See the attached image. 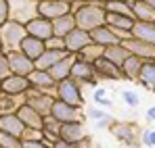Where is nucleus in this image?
Here are the masks:
<instances>
[{"mask_svg":"<svg viewBox=\"0 0 155 148\" xmlns=\"http://www.w3.org/2000/svg\"><path fill=\"white\" fill-rule=\"evenodd\" d=\"M71 13L76 17V27L88 33L107 23V11L103 2H71Z\"/></svg>","mask_w":155,"mask_h":148,"instance_id":"f257e3e1","label":"nucleus"},{"mask_svg":"<svg viewBox=\"0 0 155 148\" xmlns=\"http://www.w3.org/2000/svg\"><path fill=\"white\" fill-rule=\"evenodd\" d=\"M25 38H27L25 25L15 23V21H6V23L0 25V42H2V52L4 54L19 50Z\"/></svg>","mask_w":155,"mask_h":148,"instance_id":"f03ea898","label":"nucleus"},{"mask_svg":"<svg viewBox=\"0 0 155 148\" xmlns=\"http://www.w3.org/2000/svg\"><path fill=\"white\" fill-rule=\"evenodd\" d=\"M8 2V21L27 25L31 19L40 17L38 0H6Z\"/></svg>","mask_w":155,"mask_h":148,"instance_id":"7ed1b4c3","label":"nucleus"},{"mask_svg":"<svg viewBox=\"0 0 155 148\" xmlns=\"http://www.w3.org/2000/svg\"><path fill=\"white\" fill-rule=\"evenodd\" d=\"M109 131H111V136H113L120 144H124V146H128V148L143 146V142H140L143 129H140L136 123H130V121H115V123L109 127Z\"/></svg>","mask_w":155,"mask_h":148,"instance_id":"20e7f679","label":"nucleus"},{"mask_svg":"<svg viewBox=\"0 0 155 148\" xmlns=\"http://www.w3.org/2000/svg\"><path fill=\"white\" fill-rule=\"evenodd\" d=\"M54 98L65 102V104L80 106V109H84V104H86L82 86L78 83L76 79H71V77H67V79H63V81L57 83V88H54Z\"/></svg>","mask_w":155,"mask_h":148,"instance_id":"39448f33","label":"nucleus"},{"mask_svg":"<svg viewBox=\"0 0 155 148\" xmlns=\"http://www.w3.org/2000/svg\"><path fill=\"white\" fill-rule=\"evenodd\" d=\"M54 94H48V92H40V90H34L29 88L25 94V104L31 106L34 111H38L42 117H48L52 111V104H54Z\"/></svg>","mask_w":155,"mask_h":148,"instance_id":"423d86ee","label":"nucleus"},{"mask_svg":"<svg viewBox=\"0 0 155 148\" xmlns=\"http://www.w3.org/2000/svg\"><path fill=\"white\" fill-rule=\"evenodd\" d=\"M51 117L57 119L59 123H76V121H84V111L80 106H74V104H65L61 100H54L52 104V111H51Z\"/></svg>","mask_w":155,"mask_h":148,"instance_id":"0eeeda50","label":"nucleus"},{"mask_svg":"<svg viewBox=\"0 0 155 148\" xmlns=\"http://www.w3.org/2000/svg\"><path fill=\"white\" fill-rule=\"evenodd\" d=\"M71 79H76L78 83L84 88V86H97L99 77H97V71H94V65L92 63H86V61H80L76 56L74 61V67H71Z\"/></svg>","mask_w":155,"mask_h":148,"instance_id":"6e6552de","label":"nucleus"},{"mask_svg":"<svg viewBox=\"0 0 155 148\" xmlns=\"http://www.w3.org/2000/svg\"><path fill=\"white\" fill-rule=\"evenodd\" d=\"M38 11H40V17L54 21L59 17L71 13V0H46V2H40Z\"/></svg>","mask_w":155,"mask_h":148,"instance_id":"1a4fd4ad","label":"nucleus"},{"mask_svg":"<svg viewBox=\"0 0 155 148\" xmlns=\"http://www.w3.org/2000/svg\"><path fill=\"white\" fill-rule=\"evenodd\" d=\"M29 88H31L29 79H27V77H21V75H13L11 73L6 79L0 81V92L11 94V96H25Z\"/></svg>","mask_w":155,"mask_h":148,"instance_id":"9d476101","label":"nucleus"},{"mask_svg":"<svg viewBox=\"0 0 155 148\" xmlns=\"http://www.w3.org/2000/svg\"><path fill=\"white\" fill-rule=\"evenodd\" d=\"M6 56H8V65H11V73H13V75H21V77H27V75H29L31 71H34V69H36L34 61H31V58H27V56L23 54V52H21V50L8 52Z\"/></svg>","mask_w":155,"mask_h":148,"instance_id":"9b49d317","label":"nucleus"},{"mask_svg":"<svg viewBox=\"0 0 155 148\" xmlns=\"http://www.w3.org/2000/svg\"><path fill=\"white\" fill-rule=\"evenodd\" d=\"M122 44H124V48L128 50L132 56H138L143 61H155V46L153 44H147V42H143V40L134 38V36L128 38V40H124Z\"/></svg>","mask_w":155,"mask_h":148,"instance_id":"f8f14e48","label":"nucleus"},{"mask_svg":"<svg viewBox=\"0 0 155 148\" xmlns=\"http://www.w3.org/2000/svg\"><path fill=\"white\" fill-rule=\"evenodd\" d=\"M59 138H61V140H65V142H76V144L90 140V138H88V131H86L84 121L63 123V125H61V129H59Z\"/></svg>","mask_w":155,"mask_h":148,"instance_id":"ddd939ff","label":"nucleus"},{"mask_svg":"<svg viewBox=\"0 0 155 148\" xmlns=\"http://www.w3.org/2000/svg\"><path fill=\"white\" fill-rule=\"evenodd\" d=\"M92 65H94V71H97V77H99V79H109V81H120V79H124L122 67L115 65V63H111V61H107L105 56H101L99 61H94Z\"/></svg>","mask_w":155,"mask_h":148,"instance_id":"4468645a","label":"nucleus"},{"mask_svg":"<svg viewBox=\"0 0 155 148\" xmlns=\"http://www.w3.org/2000/svg\"><path fill=\"white\" fill-rule=\"evenodd\" d=\"M63 40H65V50H67L69 54H74V56H76L82 48H86L88 44H92L90 33L84 31V29H78V27L71 31V33H67Z\"/></svg>","mask_w":155,"mask_h":148,"instance_id":"2eb2a0df","label":"nucleus"},{"mask_svg":"<svg viewBox=\"0 0 155 148\" xmlns=\"http://www.w3.org/2000/svg\"><path fill=\"white\" fill-rule=\"evenodd\" d=\"M29 83L34 90H40V92H48V94H54V88H57V81L51 77L48 71H42V69H34L31 73L27 75Z\"/></svg>","mask_w":155,"mask_h":148,"instance_id":"dca6fc26","label":"nucleus"},{"mask_svg":"<svg viewBox=\"0 0 155 148\" xmlns=\"http://www.w3.org/2000/svg\"><path fill=\"white\" fill-rule=\"evenodd\" d=\"M25 29H27V36L38 38V40H42V42H46L48 38H52V21L44 19V17L31 19V21L25 25Z\"/></svg>","mask_w":155,"mask_h":148,"instance_id":"f3484780","label":"nucleus"},{"mask_svg":"<svg viewBox=\"0 0 155 148\" xmlns=\"http://www.w3.org/2000/svg\"><path fill=\"white\" fill-rule=\"evenodd\" d=\"M90 40L92 44H99V46H115V44H122V40L115 36V31L109 27V25H103V27H97L94 31H90Z\"/></svg>","mask_w":155,"mask_h":148,"instance_id":"a211bd4d","label":"nucleus"},{"mask_svg":"<svg viewBox=\"0 0 155 148\" xmlns=\"http://www.w3.org/2000/svg\"><path fill=\"white\" fill-rule=\"evenodd\" d=\"M17 117L23 121V125L27 129H40L42 131V127H44V117L27 104H21V109L17 111Z\"/></svg>","mask_w":155,"mask_h":148,"instance_id":"6ab92c4d","label":"nucleus"},{"mask_svg":"<svg viewBox=\"0 0 155 148\" xmlns=\"http://www.w3.org/2000/svg\"><path fill=\"white\" fill-rule=\"evenodd\" d=\"M0 131L21 138L23 131H25V125L17 117V113H13V115H2V117H0Z\"/></svg>","mask_w":155,"mask_h":148,"instance_id":"aec40b11","label":"nucleus"},{"mask_svg":"<svg viewBox=\"0 0 155 148\" xmlns=\"http://www.w3.org/2000/svg\"><path fill=\"white\" fill-rule=\"evenodd\" d=\"M74 61H76V56L74 54H67L63 61H59L57 65H52L51 69H48V73L51 77L59 83V81H63V79H67L69 75H71V67H74Z\"/></svg>","mask_w":155,"mask_h":148,"instance_id":"412c9836","label":"nucleus"},{"mask_svg":"<svg viewBox=\"0 0 155 148\" xmlns=\"http://www.w3.org/2000/svg\"><path fill=\"white\" fill-rule=\"evenodd\" d=\"M21 52L25 54L27 58H31L34 63L42 56V52L46 50V44L42 42V40H38V38H31V36H27L25 40H23V44H21Z\"/></svg>","mask_w":155,"mask_h":148,"instance_id":"4be33fe9","label":"nucleus"},{"mask_svg":"<svg viewBox=\"0 0 155 148\" xmlns=\"http://www.w3.org/2000/svg\"><path fill=\"white\" fill-rule=\"evenodd\" d=\"M67 54H69V52H65V50H48V48H46L44 52H42V56H40V58H38L34 65H36V69L48 71L52 65H57L59 61H63Z\"/></svg>","mask_w":155,"mask_h":148,"instance_id":"5701e85b","label":"nucleus"},{"mask_svg":"<svg viewBox=\"0 0 155 148\" xmlns=\"http://www.w3.org/2000/svg\"><path fill=\"white\" fill-rule=\"evenodd\" d=\"M74 29H76V17H74V13H67V15H63V17H59V19L52 21V36H57V38H65Z\"/></svg>","mask_w":155,"mask_h":148,"instance_id":"b1692460","label":"nucleus"},{"mask_svg":"<svg viewBox=\"0 0 155 148\" xmlns=\"http://www.w3.org/2000/svg\"><path fill=\"white\" fill-rule=\"evenodd\" d=\"M143 65H145L143 58L130 54L128 58L122 63V75H124V79H128V81H136L138 75H140V71H143Z\"/></svg>","mask_w":155,"mask_h":148,"instance_id":"393cba45","label":"nucleus"},{"mask_svg":"<svg viewBox=\"0 0 155 148\" xmlns=\"http://www.w3.org/2000/svg\"><path fill=\"white\" fill-rule=\"evenodd\" d=\"M132 17L134 21H143V23H155V8L149 6L143 0H134L132 2Z\"/></svg>","mask_w":155,"mask_h":148,"instance_id":"a878e982","label":"nucleus"},{"mask_svg":"<svg viewBox=\"0 0 155 148\" xmlns=\"http://www.w3.org/2000/svg\"><path fill=\"white\" fill-rule=\"evenodd\" d=\"M21 104H25V96H11V94L0 92V117L17 113Z\"/></svg>","mask_w":155,"mask_h":148,"instance_id":"bb28decb","label":"nucleus"},{"mask_svg":"<svg viewBox=\"0 0 155 148\" xmlns=\"http://www.w3.org/2000/svg\"><path fill=\"white\" fill-rule=\"evenodd\" d=\"M134 19L132 17H126V15H117V13H107V23L111 29H117V31H126V33H132V27H134Z\"/></svg>","mask_w":155,"mask_h":148,"instance_id":"cd10ccee","label":"nucleus"},{"mask_svg":"<svg viewBox=\"0 0 155 148\" xmlns=\"http://www.w3.org/2000/svg\"><path fill=\"white\" fill-rule=\"evenodd\" d=\"M136 81H138L147 92L155 94V61H145L143 71H140V75H138Z\"/></svg>","mask_w":155,"mask_h":148,"instance_id":"c85d7f7f","label":"nucleus"},{"mask_svg":"<svg viewBox=\"0 0 155 148\" xmlns=\"http://www.w3.org/2000/svg\"><path fill=\"white\" fill-rule=\"evenodd\" d=\"M132 36L147 42V44H153L155 46V23H143V21H136L132 27Z\"/></svg>","mask_w":155,"mask_h":148,"instance_id":"c756f323","label":"nucleus"},{"mask_svg":"<svg viewBox=\"0 0 155 148\" xmlns=\"http://www.w3.org/2000/svg\"><path fill=\"white\" fill-rule=\"evenodd\" d=\"M103 56L107 58V61H111V63H115V65L122 67V63L130 56V52L124 48V44H115V46H107Z\"/></svg>","mask_w":155,"mask_h":148,"instance_id":"7c9ffc66","label":"nucleus"},{"mask_svg":"<svg viewBox=\"0 0 155 148\" xmlns=\"http://www.w3.org/2000/svg\"><path fill=\"white\" fill-rule=\"evenodd\" d=\"M59 129H61V123L57 119H52L51 115L44 117V127H42V136L48 144H54L59 140Z\"/></svg>","mask_w":155,"mask_h":148,"instance_id":"2f4dec72","label":"nucleus"},{"mask_svg":"<svg viewBox=\"0 0 155 148\" xmlns=\"http://www.w3.org/2000/svg\"><path fill=\"white\" fill-rule=\"evenodd\" d=\"M105 54V48L103 46H99V44H88L86 48H82L78 52L76 56L80 61H86V63H94V61H99L101 56Z\"/></svg>","mask_w":155,"mask_h":148,"instance_id":"473e14b6","label":"nucleus"},{"mask_svg":"<svg viewBox=\"0 0 155 148\" xmlns=\"http://www.w3.org/2000/svg\"><path fill=\"white\" fill-rule=\"evenodd\" d=\"M105 11L107 13H117V15L132 17V2H122V0H117V2H105Z\"/></svg>","mask_w":155,"mask_h":148,"instance_id":"72a5a7b5","label":"nucleus"},{"mask_svg":"<svg viewBox=\"0 0 155 148\" xmlns=\"http://www.w3.org/2000/svg\"><path fill=\"white\" fill-rule=\"evenodd\" d=\"M0 148H23V142L17 136H11V134L0 131Z\"/></svg>","mask_w":155,"mask_h":148,"instance_id":"f704fd0d","label":"nucleus"},{"mask_svg":"<svg viewBox=\"0 0 155 148\" xmlns=\"http://www.w3.org/2000/svg\"><path fill=\"white\" fill-rule=\"evenodd\" d=\"M122 100L126 102V106H130V109H136V106L140 104V96H138L134 90H124V92H122Z\"/></svg>","mask_w":155,"mask_h":148,"instance_id":"c9c22d12","label":"nucleus"},{"mask_svg":"<svg viewBox=\"0 0 155 148\" xmlns=\"http://www.w3.org/2000/svg\"><path fill=\"white\" fill-rule=\"evenodd\" d=\"M84 115H86L88 119H92L94 123H99V121H101V119H105V117H107L109 113H107V111H103L101 106H97V104H94V106L86 109V113H84Z\"/></svg>","mask_w":155,"mask_h":148,"instance_id":"e433bc0d","label":"nucleus"},{"mask_svg":"<svg viewBox=\"0 0 155 148\" xmlns=\"http://www.w3.org/2000/svg\"><path fill=\"white\" fill-rule=\"evenodd\" d=\"M11 75V65H8V56L0 50V81L6 79Z\"/></svg>","mask_w":155,"mask_h":148,"instance_id":"4c0bfd02","label":"nucleus"},{"mask_svg":"<svg viewBox=\"0 0 155 148\" xmlns=\"http://www.w3.org/2000/svg\"><path fill=\"white\" fill-rule=\"evenodd\" d=\"M140 142H143V146L155 148V129H143V134H140Z\"/></svg>","mask_w":155,"mask_h":148,"instance_id":"58836bf2","label":"nucleus"},{"mask_svg":"<svg viewBox=\"0 0 155 148\" xmlns=\"http://www.w3.org/2000/svg\"><path fill=\"white\" fill-rule=\"evenodd\" d=\"M44 44H46L48 50H65V40H63V38H57V36L48 38ZM65 52H67V50H65Z\"/></svg>","mask_w":155,"mask_h":148,"instance_id":"ea45409f","label":"nucleus"},{"mask_svg":"<svg viewBox=\"0 0 155 148\" xmlns=\"http://www.w3.org/2000/svg\"><path fill=\"white\" fill-rule=\"evenodd\" d=\"M21 140H23V142H31V140H44V136H42V131H40V129H27V127H25V131H23Z\"/></svg>","mask_w":155,"mask_h":148,"instance_id":"a19ab883","label":"nucleus"},{"mask_svg":"<svg viewBox=\"0 0 155 148\" xmlns=\"http://www.w3.org/2000/svg\"><path fill=\"white\" fill-rule=\"evenodd\" d=\"M23 148H52V144H48L46 140H31V142H23Z\"/></svg>","mask_w":155,"mask_h":148,"instance_id":"79ce46f5","label":"nucleus"},{"mask_svg":"<svg viewBox=\"0 0 155 148\" xmlns=\"http://www.w3.org/2000/svg\"><path fill=\"white\" fill-rule=\"evenodd\" d=\"M92 100H94V104L101 106V109H111V104H113L107 96H94V94H92Z\"/></svg>","mask_w":155,"mask_h":148,"instance_id":"37998d69","label":"nucleus"},{"mask_svg":"<svg viewBox=\"0 0 155 148\" xmlns=\"http://www.w3.org/2000/svg\"><path fill=\"white\" fill-rule=\"evenodd\" d=\"M8 21V2L6 0H0V25Z\"/></svg>","mask_w":155,"mask_h":148,"instance_id":"c03bdc74","label":"nucleus"},{"mask_svg":"<svg viewBox=\"0 0 155 148\" xmlns=\"http://www.w3.org/2000/svg\"><path fill=\"white\" fill-rule=\"evenodd\" d=\"M82 144L84 142H80V144H76V142H65V140H57L54 144H52V148H82Z\"/></svg>","mask_w":155,"mask_h":148,"instance_id":"a18cd8bd","label":"nucleus"},{"mask_svg":"<svg viewBox=\"0 0 155 148\" xmlns=\"http://www.w3.org/2000/svg\"><path fill=\"white\" fill-rule=\"evenodd\" d=\"M145 117H147V121H153V123H155V104H151V106L147 109Z\"/></svg>","mask_w":155,"mask_h":148,"instance_id":"49530a36","label":"nucleus"},{"mask_svg":"<svg viewBox=\"0 0 155 148\" xmlns=\"http://www.w3.org/2000/svg\"><path fill=\"white\" fill-rule=\"evenodd\" d=\"M82 148H94V146H92V144H90V140H86V142H84V144H82Z\"/></svg>","mask_w":155,"mask_h":148,"instance_id":"de8ad7c7","label":"nucleus"},{"mask_svg":"<svg viewBox=\"0 0 155 148\" xmlns=\"http://www.w3.org/2000/svg\"><path fill=\"white\" fill-rule=\"evenodd\" d=\"M101 2L105 4V2H117V0H101ZM122 2H134V0H122Z\"/></svg>","mask_w":155,"mask_h":148,"instance_id":"09e8293b","label":"nucleus"},{"mask_svg":"<svg viewBox=\"0 0 155 148\" xmlns=\"http://www.w3.org/2000/svg\"><path fill=\"white\" fill-rule=\"evenodd\" d=\"M143 2H147L149 6H153V8H155V0H143Z\"/></svg>","mask_w":155,"mask_h":148,"instance_id":"8fccbe9b","label":"nucleus"},{"mask_svg":"<svg viewBox=\"0 0 155 148\" xmlns=\"http://www.w3.org/2000/svg\"><path fill=\"white\" fill-rule=\"evenodd\" d=\"M38 2H46V0H38Z\"/></svg>","mask_w":155,"mask_h":148,"instance_id":"3c124183","label":"nucleus"},{"mask_svg":"<svg viewBox=\"0 0 155 148\" xmlns=\"http://www.w3.org/2000/svg\"><path fill=\"white\" fill-rule=\"evenodd\" d=\"M0 50H2V42H0Z\"/></svg>","mask_w":155,"mask_h":148,"instance_id":"603ef678","label":"nucleus"}]
</instances>
